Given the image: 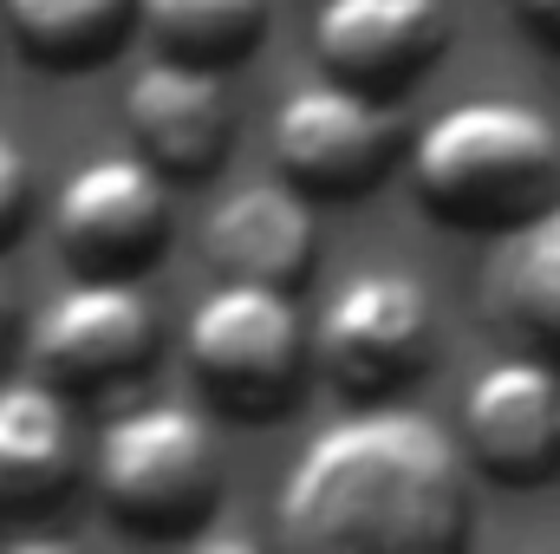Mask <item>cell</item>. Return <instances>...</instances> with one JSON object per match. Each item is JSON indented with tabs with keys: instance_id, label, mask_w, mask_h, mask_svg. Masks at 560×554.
Instances as JSON below:
<instances>
[{
	"instance_id": "17",
	"label": "cell",
	"mask_w": 560,
	"mask_h": 554,
	"mask_svg": "<svg viewBox=\"0 0 560 554\" xmlns=\"http://www.w3.org/2000/svg\"><path fill=\"white\" fill-rule=\"evenodd\" d=\"M26 203H33V163L20 157V143L0 138V249L26 229Z\"/></svg>"
},
{
	"instance_id": "18",
	"label": "cell",
	"mask_w": 560,
	"mask_h": 554,
	"mask_svg": "<svg viewBox=\"0 0 560 554\" xmlns=\"http://www.w3.org/2000/svg\"><path fill=\"white\" fill-rule=\"evenodd\" d=\"M515 7H522V20L535 26V39L560 46V0H515Z\"/></svg>"
},
{
	"instance_id": "7",
	"label": "cell",
	"mask_w": 560,
	"mask_h": 554,
	"mask_svg": "<svg viewBox=\"0 0 560 554\" xmlns=\"http://www.w3.org/2000/svg\"><path fill=\"white\" fill-rule=\"evenodd\" d=\"M398 157V125L378 92L346 79L300 85L275 112V163L306 196H365Z\"/></svg>"
},
{
	"instance_id": "12",
	"label": "cell",
	"mask_w": 560,
	"mask_h": 554,
	"mask_svg": "<svg viewBox=\"0 0 560 554\" xmlns=\"http://www.w3.org/2000/svg\"><path fill=\"white\" fill-rule=\"evenodd\" d=\"M202 262L222 280H261V287H300L313 268V209L300 183H242L229 189L202 222Z\"/></svg>"
},
{
	"instance_id": "19",
	"label": "cell",
	"mask_w": 560,
	"mask_h": 554,
	"mask_svg": "<svg viewBox=\"0 0 560 554\" xmlns=\"http://www.w3.org/2000/svg\"><path fill=\"white\" fill-rule=\"evenodd\" d=\"M7 339H13V300H7V280H0V359H7Z\"/></svg>"
},
{
	"instance_id": "6",
	"label": "cell",
	"mask_w": 560,
	"mask_h": 554,
	"mask_svg": "<svg viewBox=\"0 0 560 554\" xmlns=\"http://www.w3.org/2000/svg\"><path fill=\"white\" fill-rule=\"evenodd\" d=\"M59 255L79 275H138L170 242V176L150 157H92L59 183L52 203Z\"/></svg>"
},
{
	"instance_id": "5",
	"label": "cell",
	"mask_w": 560,
	"mask_h": 554,
	"mask_svg": "<svg viewBox=\"0 0 560 554\" xmlns=\"http://www.w3.org/2000/svg\"><path fill=\"white\" fill-rule=\"evenodd\" d=\"M436 353V313L430 293L411 275L372 268L352 275L319 313L313 326V359L319 372L352 392V399H385L398 385H411Z\"/></svg>"
},
{
	"instance_id": "13",
	"label": "cell",
	"mask_w": 560,
	"mask_h": 554,
	"mask_svg": "<svg viewBox=\"0 0 560 554\" xmlns=\"http://www.w3.org/2000/svg\"><path fill=\"white\" fill-rule=\"evenodd\" d=\"M72 417L52 379L0 385V522H33L72 489Z\"/></svg>"
},
{
	"instance_id": "15",
	"label": "cell",
	"mask_w": 560,
	"mask_h": 554,
	"mask_svg": "<svg viewBox=\"0 0 560 554\" xmlns=\"http://www.w3.org/2000/svg\"><path fill=\"white\" fill-rule=\"evenodd\" d=\"M26 59L52 72H85L118 53L131 26V0H0Z\"/></svg>"
},
{
	"instance_id": "9",
	"label": "cell",
	"mask_w": 560,
	"mask_h": 554,
	"mask_svg": "<svg viewBox=\"0 0 560 554\" xmlns=\"http://www.w3.org/2000/svg\"><path fill=\"white\" fill-rule=\"evenodd\" d=\"M450 46L443 0H319L313 59L359 92H405Z\"/></svg>"
},
{
	"instance_id": "4",
	"label": "cell",
	"mask_w": 560,
	"mask_h": 554,
	"mask_svg": "<svg viewBox=\"0 0 560 554\" xmlns=\"http://www.w3.org/2000/svg\"><path fill=\"white\" fill-rule=\"evenodd\" d=\"M189 372L235 417L261 424L293 412V392L306 372V326L293 293L261 280H222L189 313Z\"/></svg>"
},
{
	"instance_id": "3",
	"label": "cell",
	"mask_w": 560,
	"mask_h": 554,
	"mask_svg": "<svg viewBox=\"0 0 560 554\" xmlns=\"http://www.w3.org/2000/svg\"><path fill=\"white\" fill-rule=\"evenodd\" d=\"M105 516L131 535H189L215 489H222V457L209 424L183 405H143L105 424L98 457H92Z\"/></svg>"
},
{
	"instance_id": "8",
	"label": "cell",
	"mask_w": 560,
	"mask_h": 554,
	"mask_svg": "<svg viewBox=\"0 0 560 554\" xmlns=\"http://www.w3.org/2000/svg\"><path fill=\"white\" fill-rule=\"evenodd\" d=\"M150 353H156V313L125 275H79L33 326L39 379H52L72 399L138 379Z\"/></svg>"
},
{
	"instance_id": "1",
	"label": "cell",
	"mask_w": 560,
	"mask_h": 554,
	"mask_svg": "<svg viewBox=\"0 0 560 554\" xmlns=\"http://www.w3.org/2000/svg\"><path fill=\"white\" fill-rule=\"evenodd\" d=\"M463 535V457L405 405L326 424L280 483V542L300 554H443Z\"/></svg>"
},
{
	"instance_id": "2",
	"label": "cell",
	"mask_w": 560,
	"mask_h": 554,
	"mask_svg": "<svg viewBox=\"0 0 560 554\" xmlns=\"http://www.w3.org/2000/svg\"><path fill=\"white\" fill-rule=\"evenodd\" d=\"M418 203L476 235H515L560 203V131L522 99H463L411 143Z\"/></svg>"
},
{
	"instance_id": "14",
	"label": "cell",
	"mask_w": 560,
	"mask_h": 554,
	"mask_svg": "<svg viewBox=\"0 0 560 554\" xmlns=\"http://www.w3.org/2000/svg\"><path fill=\"white\" fill-rule=\"evenodd\" d=\"M489 300L522 339L560 353V203L502 242L495 275H489Z\"/></svg>"
},
{
	"instance_id": "16",
	"label": "cell",
	"mask_w": 560,
	"mask_h": 554,
	"mask_svg": "<svg viewBox=\"0 0 560 554\" xmlns=\"http://www.w3.org/2000/svg\"><path fill=\"white\" fill-rule=\"evenodd\" d=\"M138 13L156 53L196 66H235L242 53H255L268 26V0H138Z\"/></svg>"
},
{
	"instance_id": "10",
	"label": "cell",
	"mask_w": 560,
	"mask_h": 554,
	"mask_svg": "<svg viewBox=\"0 0 560 554\" xmlns=\"http://www.w3.org/2000/svg\"><path fill=\"white\" fill-rule=\"evenodd\" d=\"M125 125L170 183H196L235 150V105H229L215 66H196L176 53L138 66V79L125 92Z\"/></svg>"
},
{
	"instance_id": "11",
	"label": "cell",
	"mask_w": 560,
	"mask_h": 554,
	"mask_svg": "<svg viewBox=\"0 0 560 554\" xmlns=\"http://www.w3.org/2000/svg\"><path fill=\"white\" fill-rule=\"evenodd\" d=\"M469 457L502 483H541L560 470V372L548 359H495L463 399Z\"/></svg>"
}]
</instances>
